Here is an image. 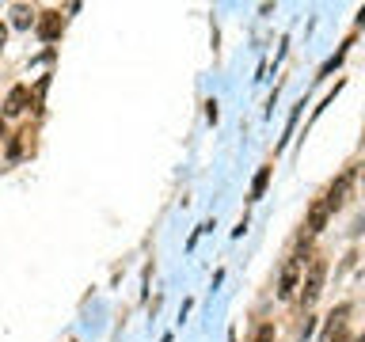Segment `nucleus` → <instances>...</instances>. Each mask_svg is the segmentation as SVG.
Here are the masks:
<instances>
[{
	"label": "nucleus",
	"mask_w": 365,
	"mask_h": 342,
	"mask_svg": "<svg viewBox=\"0 0 365 342\" xmlns=\"http://www.w3.org/2000/svg\"><path fill=\"white\" fill-rule=\"evenodd\" d=\"M323 278H327V263H323V259H312L308 270H305V282H301V308L305 312L316 304V297L323 293Z\"/></svg>",
	"instance_id": "obj_1"
},
{
	"label": "nucleus",
	"mask_w": 365,
	"mask_h": 342,
	"mask_svg": "<svg viewBox=\"0 0 365 342\" xmlns=\"http://www.w3.org/2000/svg\"><path fill=\"white\" fill-rule=\"evenodd\" d=\"M301 282H305V259L289 255L286 266H282V278H278V297L289 300L293 293H301Z\"/></svg>",
	"instance_id": "obj_2"
},
{
	"label": "nucleus",
	"mask_w": 365,
	"mask_h": 342,
	"mask_svg": "<svg viewBox=\"0 0 365 342\" xmlns=\"http://www.w3.org/2000/svg\"><path fill=\"white\" fill-rule=\"evenodd\" d=\"M346 316H350V304H339L335 312L327 316V327H323V342H343V339H346Z\"/></svg>",
	"instance_id": "obj_3"
},
{
	"label": "nucleus",
	"mask_w": 365,
	"mask_h": 342,
	"mask_svg": "<svg viewBox=\"0 0 365 342\" xmlns=\"http://www.w3.org/2000/svg\"><path fill=\"white\" fill-rule=\"evenodd\" d=\"M350 186H354V168H346L343 175H339L335 183H331V190L323 194V202H327L331 209H339V206L346 202V194H350Z\"/></svg>",
	"instance_id": "obj_4"
},
{
	"label": "nucleus",
	"mask_w": 365,
	"mask_h": 342,
	"mask_svg": "<svg viewBox=\"0 0 365 342\" xmlns=\"http://www.w3.org/2000/svg\"><path fill=\"white\" fill-rule=\"evenodd\" d=\"M335 213V209L327 206V202H316L312 209H308V221H305V236H316V232H323V225H327V217Z\"/></svg>",
	"instance_id": "obj_5"
},
{
	"label": "nucleus",
	"mask_w": 365,
	"mask_h": 342,
	"mask_svg": "<svg viewBox=\"0 0 365 342\" xmlns=\"http://www.w3.org/2000/svg\"><path fill=\"white\" fill-rule=\"evenodd\" d=\"M38 35L50 42V38L61 35V12H42V23H38Z\"/></svg>",
	"instance_id": "obj_6"
},
{
	"label": "nucleus",
	"mask_w": 365,
	"mask_h": 342,
	"mask_svg": "<svg viewBox=\"0 0 365 342\" xmlns=\"http://www.w3.org/2000/svg\"><path fill=\"white\" fill-rule=\"evenodd\" d=\"M27 99H31V95H27V88H15V92L8 95V107H4V114H8V118H15V114L23 111V103H27Z\"/></svg>",
	"instance_id": "obj_7"
},
{
	"label": "nucleus",
	"mask_w": 365,
	"mask_h": 342,
	"mask_svg": "<svg viewBox=\"0 0 365 342\" xmlns=\"http://www.w3.org/2000/svg\"><path fill=\"white\" fill-rule=\"evenodd\" d=\"M266 179H270V168H259L255 183H251V198H263V190H266Z\"/></svg>",
	"instance_id": "obj_8"
},
{
	"label": "nucleus",
	"mask_w": 365,
	"mask_h": 342,
	"mask_svg": "<svg viewBox=\"0 0 365 342\" xmlns=\"http://www.w3.org/2000/svg\"><path fill=\"white\" fill-rule=\"evenodd\" d=\"M35 23V12H27V8H15V27H31Z\"/></svg>",
	"instance_id": "obj_9"
},
{
	"label": "nucleus",
	"mask_w": 365,
	"mask_h": 342,
	"mask_svg": "<svg viewBox=\"0 0 365 342\" xmlns=\"http://www.w3.org/2000/svg\"><path fill=\"white\" fill-rule=\"evenodd\" d=\"M255 342H274V323H263L259 335H255Z\"/></svg>",
	"instance_id": "obj_10"
},
{
	"label": "nucleus",
	"mask_w": 365,
	"mask_h": 342,
	"mask_svg": "<svg viewBox=\"0 0 365 342\" xmlns=\"http://www.w3.org/2000/svg\"><path fill=\"white\" fill-rule=\"evenodd\" d=\"M354 228H358V232H365V217H358V225H354Z\"/></svg>",
	"instance_id": "obj_11"
},
{
	"label": "nucleus",
	"mask_w": 365,
	"mask_h": 342,
	"mask_svg": "<svg viewBox=\"0 0 365 342\" xmlns=\"http://www.w3.org/2000/svg\"><path fill=\"white\" fill-rule=\"evenodd\" d=\"M343 342H365V339H343Z\"/></svg>",
	"instance_id": "obj_12"
},
{
	"label": "nucleus",
	"mask_w": 365,
	"mask_h": 342,
	"mask_svg": "<svg viewBox=\"0 0 365 342\" xmlns=\"http://www.w3.org/2000/svg\"><path fill=\"white\" fill-rule=\"evenodd\" d=\"M362 190H365V175H362Z\"/></svg>",
	"instance_id": "obj_13"
}]
</instances>
